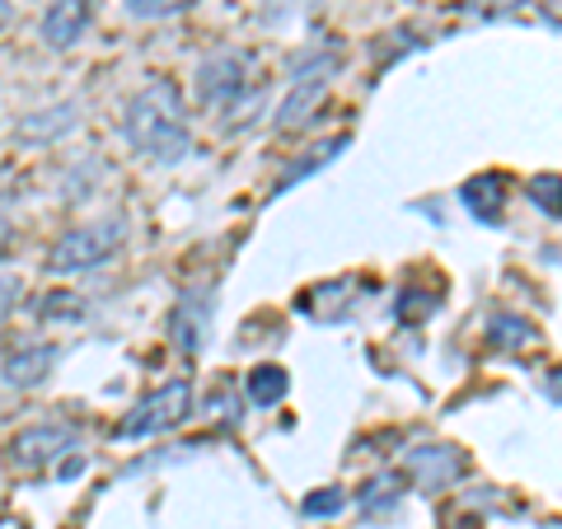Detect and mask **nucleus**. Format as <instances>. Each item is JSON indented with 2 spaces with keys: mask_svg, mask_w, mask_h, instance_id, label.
I'll return each mask as SVG.
<instances>
[{
  "mask_svg": "<svg viewBox=\"0 0 562 529\" xmlns=\"http://www.w3.org/2000/svg\"><path fill=\"white\" fill-rule=\"evenodd\" d=\"M244 394H249V403H258V408H272V403L286 398V370H281V365L249 370V380H244Z\"/></svg>",
  "mask_w": 562,
  "mask_h": 529,
  "instance_id": "nucleus-13",
  "label": "nucleus"
},
{
  "mask_svg": "<svg viewBox=\"0 0 562 529\" xmlns=\"http://www.w3.org/2000/svg\"><path fill=\"white\" fill-rule=\"evenodd\" d=\"M530 198H535L539 211H549V221H558V173H543V179H535Z\"/></svg>",
  "mask_w": 562,
  "mask_h": 529,
  "instance_id": "nucleus-20",
  "label": "nucleus"
},
{
  "mask_svg": "<svg viewBox=\"0 0 562 529\" xmlns=\"http://www.w3.org/2000/svg\"><path fill=\"white\" fill-rule=\"evenodd\" d=\"M192 408V384L188 380H169L155 394H146L136 408L117 421V440H140V436H160L173 431Z\"/></svg>",
  "mask_w": 562,
  "mask_h": 529,
  "instance_id": "nucleus-3",
  "label": "nucleus"
},
{
  "mask_svg": "<svg viewBox=\"0 0 562 529\" xmlns=\"http://www.w3.org/2000/svg\"><path fill=\"white\" fill-rule=\"evenodd\" d=\"M487 342L492 347H502V351H530L539 347V328L530 319H520V314H492V324H487Z\"/></svg>",
  "mask_w": 562,
  "mask_h": 529,
  "instance_id": "nucleus-12",
  "label": "nucleus"
},
{
  "mask_svg": "<svg viewBox=\"0 0 562 529\" xmlns=\"http://www.w3.org/2000/svg\"><path fill=\"white\" fill-rule=\"evenodd\" d=\"M20 291H24V286H20V281H14V277L0 281V324H5V319H10V309L20 305Z\"/></svg>",
  "mask_w": 562,
  "mask_h": 529,
  "instance_id": "nucleus-21",
  "label": "nucleus"
},
{
  "mask_svg": "<svg viewBox=\"0 0 562 529\" xmlns=\"http://www.w3.org/2000/svg\"><path fill=\"white\" fill-rule=\"evenodd\" d=\"M254 57L249 52H216V57H206L198 66V94L202 103H211V109H221V103H231L244 94V85H254Z\"/></svg>",
  "mask_w": 562,
  "mask_h": 529,
  "instance_id": "nucleus-4",
  "label": "nucleus"
},
{
  "mask_svg": "<svg viewBox=\"0 0 562 529\" xmlns=\"http://www.w3.org/2000/svg\"><path fill=\"white\" fill-rule=\"evenodd\" d=\"M408 473L427 492H441L446 483L464 479V454L454 446H422V450L408 454Z\"/></svg>",
  "mask_w": 562,
  "mask_h": 529,
  "instance_id": "nucleus-7",
  "label": "nucleus"
},
{
  "mask_svg": "<svg viewBox=\"0 0 562 529\" xmlns=\"http://www.w3.org/2000/svg\"><path fill=\"white\" fill-rule=\"evenodd\" d=\"M127 140L150 155L155 165H179L188 146H192V132H188V109H183V94L173 80H150L132 103H127V122H122Z\"/></svg>",
  "mask_w": 562,
  "mask_h": 529,
  "instance_id": "nucleus-1",
  "label": "nucleus"
},
{
  "mask_svg": "<svg viewBox=\"0 0 562 529\" xmlns=\"http://www.w3.org/2000/svg\"><path fill=\"white\" fill-rule=\"evenodd\" d=\"M122 239H127V221H99V225H80L70 230L57 249H52V272L57 277H76V272H90L99 262H109Z\"/></svg>",
  "mask_w": 562,
  "mask_h": 529,
  "instance_id": "nucleus-2",
  "label": "nucleus"
},
{
  "mask_svg": "<svg viewBox=\"0 0 562 529\" xmlns=\"http://www.w3.org/2000/svg\"><path fill=\"white\" fill-rule=\"evenodd\" d=\"M5 254H10V225L0 221V258H5Z\"/></svg>",
  "mask_w": 562,
  "mask_h": 529,
  "instance_id": "nucleus-22",
  "label": "nucleus"
},
{
  "mask_svg": "<svg viewBox=\"0 0 562 529\" xmlns=\"http://www.w3.org/2000/svg\"><path fill=\"white\" fill-rule=\"evenodd\" d=\"M169 338L179 342V351H202V342L211 338V295L188 291L169 314Z\"/></svg>",
  "mask_w": 562,
  "mask_h": 529,
  "instance_id": "nucleus-6",
  "label": "nucleus"
},
{
  "mask_svg": "<svg viewBox=\"0 0 562 529\" xmlns=\"http://www.w3.org/2000/svg\"><path fill=\"white\" fill-rule=\"evenodd\" d=\"M70 450H76V427H66V421H43V427H24L10 440V464L14 469H43V464H57Z\"/></svg>",
  "mask_w": 562,
  "mask_h": 529,
  "instance_id": "nucleus-5",
  "label": "nucleus"
},
{
  "mask_svg": "<svg viewBox=\"0 0 562 529\" xmlns=\"http://www.w3.org/2000/svg\"><path fill=\"white\" fill-rule=\"evenodd\" d=\"M324 94H328V80L324 76H301V80H295V90L281 99L277 122H281V127H301V122L324 103Z\"/></svg>",
  "mask_w": 562,
  "mask_h": 529,
  "instance_id": "nucleus-11",
  "label": "nucleus"
},
{
  "mask_svg": "<svg viewBox=\"0 0 562 529\" xmlns=\"http://www.w3.org/2000/svg\"><path fill=\"white\" fill-rule=\"evenodd\" d=\"M427 314H436V295H427V291H403L398 295V319L403 324H422Z\"/></svg>",
  "mask_w": 562,
  "mask_h": 529,
  "instance_id": "nucleus-17",
  "label": "nucleus"
},
{
  "mask_svg": "<svg viewBox=\"0 0 562 529\" xmlns=\"http://www.w3.org/2000/svg\"><path fill=\"white\" fill-rule=\"evenodd\" d=\"M52 365H57V342H29V347L5 357V384H14V390H33V384L47 380Z\"/></svg>",
  "mask_w": 562,
  "mask_h": 529,
  "instance_id": "nucleus-9",
  "label": "nucleus"
},
{
  "mask_svg": "<svg viewBox=\"0 0 562 529\" xmlns=\"http://www.w3.org/2000/svg\"><path fill=\"white\" fill-rule=\"evenodd\" d=\"M460 202L473 221L483 225H497L502 221V206H506V173H479L460 188Z\"/></svg>",
  "mask_w": 562,
  "mask_h": 529,
  "instance_id": "nucleus-10",
  "label": "nucleus"
},
{
  "mask_svg": "<svg viewBox=\"0 0 562 529\" xmlns=\"http://www.w3.org/2000/svg\"><path fill=\"white\" fill-rule=\"evenodd\" d=\"M43 319H80V295H70V291H52V295H43Z\"/></svg>",
  "mask_w": 562,
  "mask_h": 529,
  "instance_id": "nucleus-18",
  "label": "nucleus"
},
{
  "mask_svg": "<svg viewBox=\"0 0 562 529\" xmlns=\"http://www.w3.org/2000/svg\"><path fill=\"white\" fill-rule=\"evenodd\" d=\"M342 146H347V136H333V140H328V146H319V150H310V160H305V165H295V169L286 173V179H281V183H277V192H286V188H291L295 179H305V173H310V169H319V165H328V160H333V155H338Z\"/></svg>",
  "mask_w": 562,
  "mask_h": 529,
  "instance_id": "nucleus-16",
  "label": "nucleus"
},
{
  "mask_svg": "<svg viewBox=\"0 0 562 529\" xmlns=\"http://www.w3.org/2000/svg\"><path fill=\"white\" fill-rule=\"evenodd\" d=\"M90 5L94 0H52L43 14V43L47 47H70L90 24Z\"/></svg>",
  "mask_w": 562,
  "mask_h": 529,
  "instance_id": "nucleus-8",
  "label": "nucleus"
},
{
  "mask_svg": "<svg viewBox=\"0 0 562 529\" xmlns=\"http://www.w3.org/2000/svg\"><path fill=\"white\" fill-rule=\"evenodd\" d=\"M192 5L198 0H127V14H136V20H169V14H183Z\"/></svg>",
  "mask_w": 562,
  "mask_h": 529,
  "instance_id": "nucleus-15",
  "label": "nucleus"
},
{
  "mask_svg": "<svg viewBox=\"0 0 562 529\" xmlns=\"http://www.w3.org/2000/svg\"><path fill=\"white\" fill-rule=\"evenodd\" d=\"M342 506H347L342 492H338V487H324V492H314V497H305V516H314V520H333Z\"/></svg>",
  "mask_w": 562,
  "mask_h": 529,
  "instance_id": "nucleus-19",
  "label": "nucleus"
},
{
  "mask_svg": "<svg viewBox=\"0 0 562 529\" xmlns=\"http://www.w3.org/2000/svg\"><path fill=\"white\" fill-rule=\"evenodd\" d=\"M76 103H61V109H47V113H33L29 122H20V136L24 140H47V136H66L76 127Z\"/></svg>",
  "mask_w": 562,
  "mask_h": 529,
  "instance_id": "nucleus-14",
  "label": "nucleus"
}]
</instances>
